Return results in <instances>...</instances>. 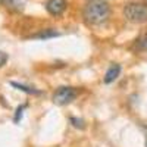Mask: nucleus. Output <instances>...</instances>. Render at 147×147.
I'll list each match as a JSON object with an SVG mask.
<instances>
[{"instance_id":"f257e3e1","label":"nucleus","mask_w":147,"mask_h":147,"mask_svg":"<svg viewBox=\"0 0 147 147\" xmlns=\"http://www.w3.org/2000/svg\"><path fill=\"white\" fill-rule=\"evenodd\" d=\"M82 16L88 25H103L110 16V6L105 0H88L84 6Z\"/></svg>"},{"instance_id":"f03ea898","label":"nucleus","mask_w":147,"mask_h":147,"mask_svg":"<svg viewBox=\"0 0 147 147\" xmlns=\"http://www.w3.org/2000/svg\"><path fill=\"white\" fill-rule=\"evenodd\" d=\"M124 15L129 22L134 24H144L147 22V5L131 2L124 7Z\"/></svg>"},{"instance_id":"7ed1b4c3","label":"nucleus","mask_w":147,"mask_h":147,"mask_svg":"<svg viewBox=\"0 0 147 147\" xmlns=\"http://www.w3.org/2000/svg\"><path fill=\"white\" fill-rule=\"evenodd\" d=\"M78 96V90L74 87H59L53 94V102L57 106H65L74 102Z\"/></svg>"},{"instance_id":"20e7f679","label":"nucleus","mask_w":147,"mask_h":147,"mask_svg":"<svg viewBox=\"0 0 147 147\" xmlns=\"http://www.w3.org/2000/svg\"><path fill=\"white\" fill-rule=\"evenodd\" d=\"M66 0H47L46 3V10L53 16H60L66 10Z\"/></svg>"},{"instance_id":"39448f33","label":"nucleus","mask_w":147,"mask_h":147,"mask_svg":"<svg viewBox=\"0 0 147 147\" xmlns=\"http://www.w3.org/2000/svg\"><path fill=\"white\" fill-rule=\"evenodd\" d=\"M119 74H121V65L118 63H113V65H110L107 72H106V75L103 78L105 84H110V82H113L118 77H119Z\"/></svg>"},{"instance_id":"423d86ee","label":"nucleus","mask_w":147,"mask_h":147,"mask_svg":"<svg viewBox=\"0 0 147 147\" xmlns=\"http://www.w3.org/2000/svg\"><path fill=\"white\" fill-rule=\"evenodd\" d=\"M53 37H59V32L56 30H52V28H49V30H43L40 32H37L32 35V38H38V40H47V38H53Z\"/></svg>"},{"instance_id":"0eeeda50","label":"nucleus","mask_w":147,"mask_h":147,"mask_svg":"<svg viewBox=\"0 0 147 147\" xmlns=\"http://www.w3.org/2000/svg\"><path fill=\"white\" fill-rule=\"evenodd\" d=\"M10 85H12V87H15V88H18V90H21V91H24V93H27V94H37V96L41 94L40 90H35V88L27 87V85H22V84H18V82H13V81L10 82Z\"/></svg>"},{"instance_id":"6e6552de","label":"nucleus","mask_w":147,"mask_h":147,"mask_svg":"<svg viewBox=\"0 0 147 147\" xmlns=\"http://www.w3.org/2000/svg\"><path fill=\"white\" fill-rule=\"evenodd\" d=\"M0 3L10 10H21L22 9V3L16 2V0H0Z\"/></svg>"},{"instance_id":"1a4fd4ad","label":"nucleus","mask_w":147,"mask_h":147,"mask_svg":"<svg viewBox=\"0 0 147 147\" xmlns=\"http://www.w3.org/2000/svg\"><path fill=\"white\" fill-rule=\"evenodd\" d=\"M136 47L138 49V50H147V32L144 35H141L140 38L137 40Z\"/></svg>"},{"instance_id":"9d476101","label":"nucleus","mask_w":147,"mask_h":147,"mask_svg":"<svg viewBox=\"0 0 147 147\" xmlns=\"http://www.w3.org/2000/svg\"><path fill=\"white\" fill-rule=\"evenodd\" d=\"M69 121H71V124L75 127V128H81V129L85 128V124H84V121H82V119H78V118H75V116H71Z\"/></svg>"},{"instance_id":"9b49d317","label":"nucleus","mask_w":147,"mask_h":147,"mask_svg":"<svg viewBox=\"0 0 147 147\" xmlns=\"http://www.w3.org/2000/svg\"><path fill=\"white\" fill-rule=\"evenodd\" d=\"M25 107H27V105H22V106H19L16 109V113H15V118H13L15 122H19V119L22 118V112H24V109H25Z\"/></svg>"},{"instance_id":"f8f14e48","label":"nucleus","mask_w":147,"mask_h":147,"mask_svg":"<svg viewBox=\"0 0 147 147\" xmlns=\"http://www.w3.org/2000/svg\"><path fill=\"white\" fill-rule=\"evenodd\" d=\"M7 59H9V56H7L5 52H0V68H2L3 65H6Z\"/></svg>"},{"instance_id":"ddd939ff","label":"nucleus","mask_w":147,"mask_h":147,"mask_svg":"<svg viewBox=\"0 0 147 147\" xmlns=\"http://www.w3.org/2000/svg\"><path fill=\"white\" fill-rule=\"evenodd\" d=\"M144 129H146V132H147V127H144ZM146 147H147V134H146Z\"/></svg>"}]
</instances>
